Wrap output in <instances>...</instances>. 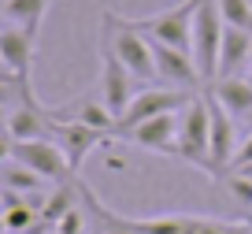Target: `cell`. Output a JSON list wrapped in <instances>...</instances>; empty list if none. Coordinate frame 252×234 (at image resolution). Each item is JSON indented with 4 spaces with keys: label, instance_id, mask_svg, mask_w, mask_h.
<instances>
[{
    "label": "cell",
    "instance_id": "1",
    "mask_svg": "<svg viewBox=\"0 0 252 234\" xmlns=\"http://www.w3.org/2000/svg\"><path fill=\"white\" fill-rule=\"evenodd\" d=\"M100 23H104L100 48H108L141 86H156L159 78H156V60H152V41L145 38L130 19H119L115 11H104Z\"/></svg>",
    "mask_w": 252,
    "mask_h": 234
},
{
    "label": "cell",
    "instance_id": "2",
    "mask_svg": "<svg viewBox=\"0 0 252 234\" xmlns=\"http://www.w3.org/2000/svg\"><path fill=\"white\" fill-rule=\"evenodd\" d=\"M208 141H212V108H208V97L193 93L189 104L178 112V160L212 179V145Z\"/></svg>",
    "mask_w": 252,
    "mask_h": 234
},
{
    "label": "cell",
    "instance_id": "3",
    "mask_svg": "<svg viewBox=\"0 0 252 234\" xmlns=\"http://www.w3.org/2000/svg\"><path fill=\"white\" fill-rule=\"evenodd\" d=\"M222 23L219 15V0H197V15H193V63L200 71V82H215L219 75V45H222Z\"/></svg>",
    "mask_w": 252,
    "mask_h": 234
},
{
    "label": "cell",
    "instance_id": "4",
    "mask_svg": "<svg viewBox=\"0 0 252 234\" xmlns=\"http://www.w3.org/2000/svg\"><path fill=\"white\" fill-rule=\"evenodd\" d=\"M189 97H193V89H174V86H159V82H156V86H141V89L134 93V101H130V108L115 119V138L130 134L134 126L149 123V119L163 116V112L186 108Z\"/></svg>",
    "mask_w": 252,
    "mask_h": 234
},
{
    "label": "cell",
    "instance_id": "5",
    "mask_svg": "<svg viewBox=\"0 0 252 234\" xmlns=\"http://www.w3.org/2000/svg\"><path fill=\"white\" fill-rule=\"evenodd\" d=\"M193 15H197V0H182L174 8H163L149 19H130V23L156 45H171V48L189 52V45H193Z\"/></svg>",
    "mask_w": 252,
    "mask_h": 234
},
{
    "label": "cell",
    "instance_id": "6",
    "mask_svg": "<svg viewBox=\"0 0 252 234\" xmlns=\"http://www.w3.org/2000/svg\"><path fill=\"white\" fill-rule=\"evenodd\" d=\"M11 160L23 164V167H30L33 175H41V179L52 182V186H74V182H78L74 167L67 164L63 149L56 145L52 138H48V141H15Z\"/></svg>",
    "mask_w": 252,
    "mask_h": 234
},
{
    "label": "cell",
    "instance_id": "7",
    "mask_svg": "<svg viewBox=\"0 0 252 234\" xmlns=\"http://www.w3.org/2000/svg\"><path fill=\"white\" fill-rule=\"evenodd\" d=\"M137 89H141V82H137V78L108 52V48H100V93H96V97L104 101V108L119 119L126 108H130V101H134Z\"/></svg>",
    "mask_w": 252,
    "mask_h": 234
},
{
    "label": "cell",
    "instance_id": "8",
    "mask_svg": "<svg viewBox=\"0 0 252 234\" xmlns=\"http://www.w3.org/2000/svg\"><path fill=\"white\" fill-rule=\"evenodd\" d=\"M178 112H163V116L134 126L130 134H123V141L145 149V153H159V156H174L178 160Z\"/></svg>",
    "mask_w": 252,
    "mask_h": 234
},
{
    "label": "cell",
    "instance_id": "9",
    "mask_svg": "<svg viewBox=\"0 0 252 234\" xmlns=\"http://www.w3.org/2000/svg\"><path fill=\"white\" fill-rule=\"evenodd\" d=\"M208 108H212V141H208L212 145V179H222V175H230L241 138H237V119L226 108H219L212 97H208Z\"/></svg>",
    "mask_w": 252,
    "mask_h": 234
},
{
    "label": "cell",
    "instance_id": "10",
    "mask_svg": "<svg viewBox=\"0 0 252 234\" xmlns=\"http://www.w3.org/2000/svg\"><path fill=\"white\" fill-rule=\"evenodd\" d=\"M33 52H37V34L19 30V26H0V60L15 78L30 82L33 78Z\"/></svg>",
    "mask_w": 252,
    "mask_h": 234
},
{
    "label": "cell",
    "instance_id": "11",
    "mask_svg": "<svg viewBox=\"0 0 252 234\" xmlns=\"http://www.w3.org/2000/svg\"><path fill=\"white\" fill-rule=\"evenodd\" d=\"M152 60H156V78L159 86H174V89H193L200 82V71L193 63V56L171 45H156L152 41Z\"/></svg>",
    "mask_w": 252,
    "mask_h": 234
},
{
    "label": "cell",
    "instance_id": "12",
    "mask_svg": "<svg viewBox=\"0 0 252 234\" xmlns=\"http://www.w3.org/2000/svg\"><path fill=\"white\" fill-rule=\"evenodd\" d=\"M56 123V119H52ZM52 141L63 149V156H67V164L74 167V175H78V167L86 164V156L93 153L96 145H108V134H100V130H93V126H86V123H56V130H52Z\"/></svg>",
    "mask_w": 252,
    "mask_h": 234
},
{
    "label": "cell",
    "instance_id": "13",
    "mask_svg": "<svg viewBox=\"0 0 252 234\" xmlns=\"http://www.w3.org/2000/svg\"><path fill=\"white\" fill-rule=\"evenodd\" d=\"M48 116H52L56 123H86V126H93V130L115 138V116L104 108L100 97H74V101L60 104V108H48Z\"/></svg>",
    "mask_w": 252,
    "mask_h": 234
},
{
    "label": "cell",
    "instance_id": "14",
    "mask_svg": "<svg viewBox=\"0 0 252 234\" xmlns=\"http://www.w3.org/2000/svg\"><path fill=\"white\" fill-rule=\"evenodd\" d=\"M56 130L45 104H19L8 116V138L11 141H48Z\"/></svg>",
    "mask_w": 252,
    "mask_h": 234
},
{
    "label": "cell",
    "instance_id": "15",
    "mask_svg": "<svg viewBox=\"0 0 252 234\" xmlns=\"http://www.w3.org/2000/svg\"><path fill=\"white\" fill-rule=\"evenodd\" d=\"M245 67H252V30L226 26L219 45V75L215 78H237Z\"/></svg>",
    "mask_w": 252,
    "mask_h": 234
},
{
    "label": "cell",
    "instance_id": "16",
    "mask_svg": "<svg viewBox=\"0 0 252 234\" xmlns=\"http://www.w3.org/2000/svg\"><path fill=\"white\" fill-rule=\"evenodd\" d=\"M208 97H212L219 108H226L234 119H245L252 112V82L249 78H215L212 89H208Z\"/></svg>",
    "mask_w": 252,
    "mask_h": 234
},
{
    "label": "cell",
    "instance_id": "17",
    "mask_svg": "<svg viewBox=\"0 0 252 234\" xmlns=\"http://www.w3.org/2000/svg\"><path fill=\"white\" fill-rule=\"evenodd\" d=\"M45 11H48V0H4L0 4V23L37 34L41 23H45Z\"/></svg>",
    "mask_w": 252,
    "mask_h": 234
},
{
    "label": "cell",
    "instance_id": "18",
    "mask_svg": "<svg viewBox=\"0 0 252 234\" xmlns=\"http://www.w3.org/2000/svg\"><path fill=\"white\" fill-rule=\"evenodd\" d=\"M37 223H41V212L33 208V204H11V208H4V227H8V234H26Z\"/></svg>",
    "mask_w": 252,
    "mask_h": 234
},
{
    "label": "cell",
    "instance_id": "19",
    "mask_svg": "<svg viewBox=\"0 0 252 234\" xmlns=\"http://www.w3.org/2000/svg\"><path fill=\"white\" fill-rule=\"evenodd\" d=\"M219 15L226 26L252 30V0H219Z\"/></svg>",
    "mask_w": 252,
    "mask_h": 234
},
{
    "label": "cell",
    "instance_id": "20",
    "mask_svg": "<svg viewBox=\"0 0 252 234\" xmlns=\"http://www.w3.org/2000/svg\"><path fill=\"white\" fill-rule=\"evenodd\" d=\"M226 190H230V197H237V201L245 204V208H252V179H245V175L230 171V179H226Z\"/></svg>",
    "mask_w": 252,
    "mask_h": 234
},
{
    "label": "cell",
    "instance_id": "21",
    "mask_svg": "<svg viewBox=\"0 0 252 234\" xmlns=\"http://www.w3.org/2000/svg\"><path fill=\"white\" fill-rule=\"evenodd\" d=\"M56 234H86V216H82V204H78L74 212H67V216L60 219Z\"/></svg>",
    "mask_w": 252,
    "mask_h": 234
},
{
    "label": "cell",
    "instance_id": "22",
    "mask_svg": "<svg viewBox=\"0 0 252 234\" xmlns=\"http://www.w3.org/2000/svg\"><path fill=\"white\" fill-rule=\"evenodd\" d=\"M252 164V130L241 138V145H237V153H234V164H230V171H237V167H249Z\"/></svg>",
    "mask_w": 252,
    "mask_h": 234
},
{
    "label": "cell",
    "instance_id": "23",
    "mask_svg": "<svg viewBox=\"0 0 252 234\" xmlns=\"http://www.w3.org/2000/svg\"><path fill=\"white\" fill-rule=\"evenodd\" d=\"M234 223H222V219H212V216H200L197 223V234H230Z\"/></svg>",
    "mask_w": 252,
    "mask_h": 234
},
{
    "label": "cell",
    "instance_id": "24",
    "mask_svg": "<svg viewBox=\"0 0 252 234\" xmlns=\"http://www.w3.org/2000/svg\"><path fill=\"white\" fill-rule=\"evenodd\" d=\"M11 149H15V141H11L8 134H0V164H8V160H11Z\"/></svg>",
    "mask_w": 252,
    "mask_h": 234
},
{
    "label": "cell",
    "instance_id": "25",
    "mask_svg": "<svg viewBox=\"0 0 252 234\" xmlns=\"http://www.w3.org/2000/svg\"><path fill=\"white\" fill-rule=\"evenodd\" d=\"M8 116H11V108L0 104V134H8Z\"/></svg>",
    "mask_w": 252,
    "mask_h": 234
},
{
    "label": "cell",
    "instance_id": "26",
    "mask_svg": "<svg viewBox=\"0 0 252 234\" xmlns=\"http://www.w3.org/2000/svg\"><path fill=\"white\" fill-rule=\"evenodd\" d=\"M237 175H245V179H252V164H249V167H237Z\"/></svg>",
    "mask_w": 252,
    "mask_h": 234
},
{
    "label": "cell",
    "instance_id": "27",
    "mask_svg": "<svg viewBox=\"0 0 252 234\" xmlns=\"http://www.w3.org/2000/svg\"><path fill=\"white\" fill-rule=\"evenodd\" d=\"M89 234H108V231H104L100 223H93V227H89Z\"/></svg>",
    "mask_w": 252,
    "mask_h": 234
},
{
    "label": "cell",
    "instance_id": "28",
    "mask_svg": "<svg viewBox=\"0 0 252 234\" xmlns=\"http://www.w3.org/2000/svg\"><path fill=\"white\" fill-rule=\"evenodd\" d=\"M245 126H249V130H252V112H249V116H245Z\"/></svg>",
    "mask_w": 252,
    "mask_h": 234
},
{
    "label": "cell",
    "instance_id": "29",
    "mask_svg": "<svg viewBox=\"0 0 252 234\" xmlns=\"http://www.w3.org/2000/svg\"><path fill=\"white\" fill-rule=\"evenodd\" d=\"M0 216H4V197H0Z\"/></svg>",
    "mask_w": 252,
    "mask_h": 234
},
{
    "label": "cell",
    "instance_id": "30",
    "mask_svg": "<svg viewBox=\"0 0 252 234\" xmlns=\"http://www.w3.org/2000/svg\"><path fill=\"white\" fill-rule=\"evenodd\" d=\"M0 71H8V67H4V60H0ZM8 75H11V71H8Z\"/></svg>",
    "mask_w": 252,
    "mask_h": 234
},
{
    "label": "cell",
    "instance_id": "31",
    "mask_svg": "<svg viewBox=\"0 0 252 234\" xmlns=\"http://www.w3.org/2000/svg\"><path fill=\"white\" fill-rule=\"evenodd\" d=\"M245 78H249V82H252V71H249V75H245Z\"/></svg>",
    "mask_w": 252,
    "mask_h": 234
},
{
    "label": "cell",
    "instance_id": "32",
    "mask_svg": "<svg viewBox=\"0 0 252 234\" xmlns=\"http://www.w3.org/2000/svg\"><path fill=\"white\" fill-rule=\"evenodd\" d=\"M0 4H4V0H0Z\"/></svg>",
    "mask_w": 252,
    "mask_h": 234
},
{
    "label": "cell",
    "instance_id": "33",
    "mask_svg": "<svg viewBox=\"0 0 252 234\" xmlns=\"http://www.w3.org/2000/svg\"><path fill=\"white\" fill-rule=\"evenodd\" d=\"M249 231H252V227H249Z\"/></svg>",
    "mask_w": 252,
    "mask_h": 234
},
{
    "label": "cell",
    "instance_id": "34",
    "mask_svg": "<svg viewBox=\"0 0 252 234\" xmlns=\"http://www.w3.org/2000/svg\"><path fill=\"white\" fill-rule=\"evenodd\" d=\"M52 234H56V231H52Z\"/></svg>",
    "mask_w": 252,
    "mask_h": 234
}]
</instances>
